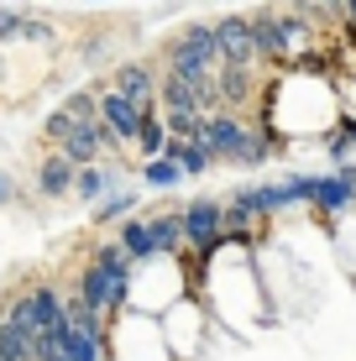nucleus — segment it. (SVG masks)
I'll return each mask as SVG.
<instances>
[{
    "label": "nucleus",
    "mask_w": 356,
    "mask_h": 361,
    "mask_svg": "<svg viewBox=\"0 0 356 361\" xmlns=\"http://www.w3.org/2000/svg\"><path fill=\"white\" fill-rule=\"evenodd\" d=\"M220 47H215V21H183L163 42V73L178 79H215Z\"/></svg>",
    "instance_id": "1"
},
{
    "label": "nucleus",
    "mask_w": 356,
    "mask_h": 361,
    "mask_svg": "<svg viewBox=\"0 0 356 361\" xmlns=\"http://www.w3.org/2000/svg\"><path fill=\"white\" fill-rule=\"evenodd\" d=\"M6 319H11L16 330H27L32 341H37V335H58V330H68L63 288H53V283H32V288H21L16 298H6Z\"/></svg>",
    "instance_id": "2"
},
{
    "label": "nucleus",
    "mask_w": 356,
    "mask_h": 361,
    "mask_svg": "<svg viewBox=\"0 0 356 361\" xmlns=\"http://www.w3.org/2000/svg\"><path fill=\"white\" fill-rule=\"evenodd\" d=\"M183 246L200 252V257H210V252L226 246V199L200 194V199L183 204Z\"/></svg>",
    "instance_id": "3"
},
{
    "label": "nucleus",
    "mask_w": 356,
    "mask_h": 361,
    "mask_svg": "<svg viewBox=\"0 0 356 361\" xmlns=\"http://www.w3.org/2000/svg\"><path fill=\"white\" fill-rule=\"evenodd\" d=\"M215 47H220V63H231V68H262L257 37H252V16H220L215 21Z\"/></svg>",
    "instance_id": "4"
},
{
    "label": "nucleus",
    "mask_w": 356,
    "mask_h": 361,
    "mask_svg": "<svg viewBox=\"0 0 356 361\" xmlns=\"http://www.w3.org/2000/svg\"><path fill=\"white\" fill-rule=\"evenodd\" d=\"M105 90L126 94L131 105H142V110H157V68L147 63V58H121V63L110 68Z\"/></svg>",
    "instance_id": "5"
},
{
    "label": "nucleus",
    "mask_w": 356,
    "mask_h": 361,
    "mask_svg": "<svg viewBox=\"0 0 356 361\" xmlns=\"http://www.w3.org/2000/svg\"><path fill=\"white\" fill-rule=\"evenodd\" d=\"M262 68H231L220 63L215 68V94H220V110H231V116H241V110H252V99H262Z\"/></svg>",
    "instance_id": "6"
},
{
    "label": "nucleus",
    "mask_w": 356,
    "mask_h": 361,
    "mask_svg": "<svg viewBox=\"0 0 356 361\" xmlns=\"http://www.w3.org/2000/svg\"><path fill=\"white\" fill-rule=\"evenodd\" d=\"M356 204V168H330V173H314V199H309V209L320 220L330 215H340V209H351Z\"/></svg>",
    "instance_id": "7"
},
{
    "label": "nucleus",
    "mask_w": 356,
    "mask_h": 361,
    "mask_svg": "<svg viewBox=\"0 0 356 361\" xmlns=\"http://www.w3.org/2000/svg\"><path fill=\"white\" fill-rule=\"evenodd\" d=\"M247 136H252V121L247 116H231V110H215L210 116V152H215V163H231L236 168L241 163V147H247Z\"/></svg>",
    "instance_id": "8"
},
{
    "label": "nucleus",
    "mask_w": 356,
    "mask_h": 361,
    "mask_svg": "<svg viewBox=\"0 0 356 361\" xmlns=\"http://www.w3.org/2000/svg\"><path fill=\"white\" fill-rule=\"evenodd\" d=\"M252 37H257V58L262 68H293V53H288V37L278 27V11H252Z\"/></svg>",
    "instance_id": "9"
},
{
    "label": "nucleus",
    "mask_w": 356,
    "mask_h": 361,
    "mask_svg": "<svg viewBox=\"0 0 356 361\" xmlns=\"http://www.w3.org/2000/svg\"><path fill=\"white\" fill-rule=\"evenodd\" d=\"M100 121H105L110 131H116V142H121V147H137L147 110H142V105H131V99H126V94H116V90H100Z\"/></svg>",
    "instance_id": "10"
},
{
    "label": "nucleus",
    "mask_w": 356,
    "mask_h": 361,
    "mask_svg": "<svg viewBox=\"0 0 356 361\" xmlns=\"http://www.w3.org/2000/svg\"><path fill=\"white\" fill-rule=\"evenodd\" d=\"M110 189H121V163H90V168H79L73 173V199H79V204H100V199L110 194Z\"/></svg>",
    "instance_id": "11"
},
{
    "label": "nucleus",
    "mask_w": 356,
    "mask_h": 361,
    "mask_svg": "<svg viewBox=\"0 0 356 361\" xmlns=\"http://www.w3.org/2000/svg\"><path fill=\"white\" fill-rule=\"evenodd\" d=\"M147 226H152L157 257H183V252H189V246H183V204H173V209H147Z\"/></svg>",
    "instance_id": "12"
},
{
    "label": "nucleus",
    "mask_w": 356,
    "mask_h": 361,
    "mask_svg": "<svg viewBox=\"0 0 356 361\" xmlns=\"http://www.w3.org/2000/svg\"><path fill=\"white\" fill-rule=\"evenodd\" d=\"M73 173H79V168L53 147V152L37 163V199H68L73 194Z\"/></svg>",
    "instance_id": "13"
},
{
    "label": "nucleus",
    "mask_w": 356,
    "mask_h": 361,
    "mask_svg": "<svg viewBox=\"0 0 356 361\" xmlns=\"http://www.w3.org/2000/svg\"><path fill=\"white\" fill-rule=\"evenodd\" d=\"M163 157L183 168V178H204V173L215 168V152H210V142H183V136H168Z\"/></svg>",
    "instance_id": "14"
},
{
    "label": "nucleus",
    "mask_w": 356,
    "mask_h": 361,
    "mask_svg": "<svg viewBox=\"0 0 356 361\" xmlns=\"http://www.w3.org/2000/svg\"><path fill=\"white\" fill-rule=\"evenodd\" d=\"M131 215H142V194L121 183V189H110L100 204L90 209V226H121V220H131Z\"/></svg>",
    "instance_id": "15"
},
{
    "label": "nucleus",
    "mask_w": 356,
    "mask_h": 361,
    "mask_svg": "<svg viewBox=\"0 0 356 361\" xmlns=\"http://www.w3.org/2000/svg\"><path fill=\"white\" fill-rule=\"evenodd\" d=\"M116 241H121V252H126L137 267L157 257V246H152V226H147V215H131V220H121V226H116Z\"/></svg>",
    "instance_id": "16"
},
{
    "label": "nucleus",
    "mask_w": 356,
    "mask_h": 361,
    "mask_svg": "<svg viewBox=\"0 0 356 361\" xmlns=\"http://www.w3.org/2000/svg\"><path fill=\"white\" fill-rule=\"evenodd\" d=\"M163 147H168V126H163V110H147V121H142V136H137V152H142V163H152V157H163Z\"/></svg>",
    "instance_id": "17"
},
{
    "label": "nucleus",
    "mask_w": 356,
    "mask_h": 361,
    "mask_svg": "<svg viewBox=\"0 0 356 361\" xmlns=\"http://www.w3.org/2000/svg\"><path fill=\"white\" fill-rule=\"evenodd\" d=\"M142 183L152 194H168V189H178V183H183V168L168 163V157H152V163H142Z\"/></svg>",
    "instance_id": "18"
},
{
    "label": "nucleus",
    "mask_w": 356,
    "mask_h": 361,
    "mask_svg": "<svg viewBox=\"0 0 356 361\" xmlns=\"http://www.w3.org/2000/svg\"><path fill=\"white\" fill-rule=\"evenodd\" d=\"M63 110L79 126H90V121H100V90H73L68 99H63Z\"/></svg>",
    "instance_id": "19"
},
{
    "label": "nucleus",
    "mask_w": 356,
    "mask_h": 361,
    "mask_svg": "<svg viewBox=\"0 0 356 361\" xmlns=\"http://www.w3.org/2000/svg\"><path fill=\"white\" fill-rule=\"evenodd\" d=\"M73 131H79V121H73V116H68L63 105H58V110H47V116H42V136H47V142H53V147H63V142H68Z\"/></svg>",
    "instance_id": "20"
},
{
    "label": "nucleus",
    "mask_w": 356,
    "mask_h": 361,
    "mask_svg": "<svg viewBox=\"0 0 356 361\" xmlns=\"http://www.w3.org/2000/svg\"><path fill=\"white\" fill-rule=\"evenodd\" d=\"M320 147H325V157H330V163H336V168H346V163H351V152H356V147L346 142V131H340V126L330 131V136H325Z\"/></svg>",
    "instance_id": "21"
},
{
    "label": "nucleus",
    "mask_w": 356,
    "mask_h": 361,
    "mask_svg": "<svg viewBox=\"0 0 356 361\" xmlns=\"http://www.w3.org/2000/svg\"><path fill=\"white\" fill-rule=\"evenodd\" d=\"M21 27H27V11L0 6V42H21Z\"/></svg>",
    "instance_id": "22"
},
{
    "label": "nucleus",
    "mask_w": 356,
    "mask_h": 361,
    "mask_svg": "<svg viewBox=\"0 0 356 361\" xmlns=\"http://www.w3.org/2000/svg\"><path fill=\"white\" fill-rule=\"evenodd\" d=\"M340 131H346V142L356 147V121H340Z\"/></svg>",
    "instance_id": "23"
},
{
    "label": "nucleus",
    "mask_w": 356,
    "mask_h": 361,
    "mask_svg": "<svg viewBox=\"0 0 356 361\" xmlns=\"http://www.w3.org/2000/svg\"><path fill=\"white\" fill-rule=\"evenodd\" d=\"M6 199H11V178L0 173V204H6Z\"/></svg>",
    "instance_id": "24"
},
{
    "label": "nucleus",
    "mask_w": 356,
    "mask_h": 361,
    "mask_svg": "<svg viewBox=\"0 0 356 361\" xmlns=\"http://www.w3.org/2000/svg\"><path fill=\"white\" fill-rule=\"evenodd\" d=\"M346 21H351V27H356V0H346Z\"/></svg>",
    "instance_id": "25"
},
{
    "label": "nucleus",
    "mask_w": 356,
    "mask_h": 361,
    "mask_svg": "<svg viewBox=\"0 0 356 361\" xmlns=\"http://www.w3.org/2000/svg\"><path fill=\"white\" fill-rule=\"evenodd\" d=\"M0 330H6V304H0Z\"/></svg>",
    "instance_id": "26"
},
{
    "label": "nucleus",
    "mask_w": 356,
    "mask_h": 361,
    "mask_svg": "<svg viewBox=\"0 0 356 361\" xmlns=\"http://www.w3.org/2000/svg\"><path fill=\"white\" fill-rule=\"evenodd\" d=\"M58 361H68V356H58Z\"/></svg>",
    "instance_id": "27"
},
{
    "label": "nucleus",
    "mask_w": 356,
    "mask_h": 361,
    "mask_svg": "<svg viewBox=\"0 0 356 361\" xmlns=\"http://www.w3.org/2000/svg\"><path fill=\"white\" fill-rule=\"evenodd\" d=\"M94 6H100V0H94Z\"/></svg>",
    "instance_id": "28"
}]
</instances>
